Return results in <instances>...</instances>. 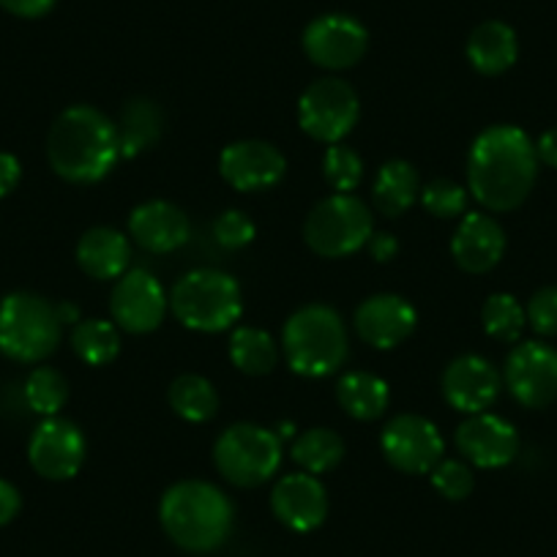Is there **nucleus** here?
Segmentation results:
<instances>
[{"mask_svg":"<svg viewBox=\"0 0 557 557\" xmlns=\"http://www.w3.org/2000/svg\"><path fill=\"white\" fill-rule=\"evenodd\" d=\"M539 175L535 143L511 123H497L475 137L468 157V184L475 200L492 213L522 206Z\"/></svg>","mask_w":557,"mask_h":557,"instance_id":"f257e3e1","label":"nucleus"},{"mask_svg":"<svg viewBox=\"0 0 557 557\" xmlns=\"http://www.w3.org/2000/svg\"><path fill=\"white\" fill-rule=\"evenodd\" d=\"M47 159L69 184H96L121 159L117 128L104 112L74 104L58 115L47 137Z\"/></svg>","mask_w":557,"mask_h":557,"instance_id":"f03ea898","label":"nucleus"},{"mask_svg":"<svg viewBox=\"0 0 557 557\" xmlns=\"http://www.w3.org/2000/svg\"><path fill=\"white\" fill-rule=\"evenodd\" d=\"M159 519L175 546L206 555L230 539L235 508L230 497L208 481H178L164 492Z\"/></svg>","mask_w":557,"mask_h":557,"instance_id":"7ed1b4c3","label":"nucleus"},{"mask_svg":"<svg viewBox=\"0 0 557 557\" xmlns=\"http://www.w3.org/2000/svg\"><path fill=\"white\" fill-rule=\"evenodd\" d=\"M282 347L293 372L304 377H325L345 363L347 329L331 307L309 304L285 323Z\"/></svg>","mask_w":557,"mask_h":557,"instance_id":"20e7f679","label":"nucleus"},{"mask_svg":"<svg viewBox=\"0 0 557 557\" xmlns=\"http://www.w3.org/2000/svg\"><path fill=\"white\" fill-rule=\"evenodd\" d=\"M170 309L186 329L219 334L238 323L244 298L233 276L213 268H200L175 282Z\"/></svg>","mask_w":557,"mask_h":557,"instance_id":"39448f33","label":"nucleus"},{"mask_svg":"<svg viewBox=\"0 0 557 557\" xmlns=\"http://www.w3.org/2000/svg\"><path fill=\"white\" fill-rule=\"evenodd\" d=\"M58 307L36 293H12L0 301V352L12 361L36 363L61 342Z\"/></svg>","mask_w":557,"mask_h":557,"instance_id":"423d86ee","label":"nucleus"},{"mask_svg":"<svg viewBox=\"0 0 557 557\" xmlns=\"http://www.w3.org/2000/svg\"><path fill=\"white\" fill-rule=\"evenodd\" d=\"M372 213L352 195H331L309 211L304 238L320 257H350L372 238Z\"/></svg>","mask_w":557,"mask_h":557,"instance_id":"0eeeda50","label":"nucleus"},{"mask_svg":"<svg viewBox=\"0 0 557 557\" xmlns=\"http://www.w3.org/2000/svg\"><path fill=\"white\" fill-rule=\"evenodd\" d=\"M216 470L235 486H260L276 475L282 465V441L257 424H235L219 435L213 446Z\"/></svg>","mask_w":557,"mask_h":557,"instance_id":"6e6552de","label":"nucleus"},{"mask_svg":"<svg viewBox=\"0 0 557 557\" xmlns=\"http://www.w3.org/2000/svg\"><path fill=\"white\" fill-rule=\"evenodd\" d=\"M358 96L345 79L325 77L309 85L298 101V121L301 128L318 143H339L358 123Z\"/></svg>","mask_w":557,"mask_h":557,"instance_id":"1a4fd4ad","label":"nucleus"},{"mask_svg":"<svg viewBox=\"0 0 557 557\" xmlns=\"http://www.w3.org/2000/svg\"><path fill=\"white\" fill-rule=\"evenodd\" d=\"M380 446H383L385 459L407 475L432 473V468L441 462L443 451H446V443H443L437 426L430 418L416 416V412L391 418L380 437Z\"/></svg>","mask_w":557,"mask_h":557,"instance_id":"9d476101","label":"nucleus"},{"mask_svg":"<svg viewBox=\"0 0 557 557\" xmlns=\"http://www.w3.org/2000/svg\"><path fill=\"white\" fill-rule=\"evenodd\" d=\"M506 385L513 399L530 410L557 399V350L544 342H522L506 361Z\"/></svg>","mask_w":557,"mask_h":557,"instance_id":"9b49d317","label":"nucleus"},{"mask_svg":"<svg viewBox=\"0 0 557 557\" xmlns=\"http://www.w3.org/2000/svg\"><path fill=\"white\" fill-rule=\"evenodd\" d=\"M369 45L367 28L347 14H323L304 30V52L314 66L339 69L356 66Z\"/></svg>","mask_w":557,"mask_h":557,"instance_id":"f8f14e48","label":"nucleus"},{"mask_svg":"<svg viewBox=\"0 0 557 557\" xmlns=\"http://www.w3.org/2000/svg\"><path fill=\"white\" fill-rule=\"evenodd\" d=\"M28 459L39 475L50 481H66L79 473L85 462V435L69 418H47L36 426L28 446Z\"/></svg>","mask_w":557,"mask_h":557,"instance_id":"ddd939ff","label":"nucleus"},{"mask_svg":"<svg viewBox=\"0 0 557 557\" xmlns=\"http://www.w3.org/2000/svg\"><path fill=\"white\" fill-rule=\"evenodd\" d=\"M115 323L128 334H151L168 314V296L148 271H128L117 278L110 296Z\"/></svg>","mask_w":557,"mask_h":557,"instance_id":"4468645a","label":"nucleus"},{"mask_svg":"<svg viewBox=\"0 0 557 557\" xmlns=\"http://www.w3.org/2000/svg\"><path fill=\"white\" fill-rule=\"evenodd\" d=\"M222 178L238 191H262L285 178L287 162L265 139H240L222 151Z\"/></svg>","mask_w":557,"mask_h":557,"instance_id":"2eb2a0df","label":"nucleus"},{"mask_svg":"<svg viewBox=\"0 0 557 557\" xmlns=\"http://www.w3.org/2000/svg\"><path fill=\"white\" fill-rule=\"evenodd\" d=\"M457 448L475 468H506L519 454V435L506 418L492 412H475L457 430Z\"/></svg>","mask_w":557,"mask_h":557,"instance_id":"dca6fc26","label":"nucleus"},{"mask_svg":"<svg viewBox=\"0 0 557 557\" xmlns=\"http://www.w3.org/2000/svg\"><path fill=\"white\" fill-rule=\"evenodd\" d=\"M273 517L296 533H312L329 517V492L312 473H290L271 492Z\"/></svg>","mask_w":557,"mask_h":557,"instance_id":"f3484780","label":"nucleus"},{"mask_svg":"<svg viewBox=\"0 0 557 557\" xmlns=\"http://www.w3.org/2000/svg\"><path fill=\"white\" fill-rule=\"evenodd\" d=\"M500 394V374L486 358L459 356L443 372V396L459 412H484Z\"/></svg>","mask_w":557,"mask_h":557,"instance_id":"a211bd4d","label":"nucleus"},{"mask_svg":"<svg viewBox=\"0 0 557 557\" xmlns=\"http://www.w3.org/2000/svg\"><path fill=\"white\" fill-rule=\"evenodd\" d=\"M416 309L401 296H372L356 309V331L367 345L391 350L416 331Z\"/></svg>","mask_w":557,"mask_h":557,"instance_id":"6ab92c4d","label":"nucleus"},{"mask_svg":"<svg viewBox=\"0 0 557 557\" xmlns=\"http://www.w3.org/2000/svg\"><path fill=\"white\" fill-rule=\"evenodd\" d=\"M128 233L146 251L168 255L189 240L191 224L189 216L173 202L151 200L134 208L128 216Z\"/></svg>","mask_w":557,"mask_h":557,"instance_id":"aec40b11","label":"nucleus"},{"mask_svg":"<svg viewBox=\"0 0 557 557\" xmlns=\"http://www.w3.org/2000/svg\"><path fill=\"white\" fill-rule=\"evenodd\" d=\"M506 233L490 213H465L451 240V255L462 271L486 273L503 260Z\"/></svg>","mask_w":557,"mask_h":557,"instance_id":"412c9836","label":"nucleus"},{"mask_svg":"<svg viewBox=\"0 0 557 557\" xmlns=\"http://www.w3.org/2000/svg\"><path fill=\"white\" fill-rule=\"evenodd\" d=\"M132 260V246L123 233L112 227H94L79 238L77 262L90 278H121Z\"/></svg>","mask_w":557,"mask_h":557,"instance_id":"4be33fe9","label":"nucleus"},{"mask_svg":"<svg viewBox=\"0 0 557 557\" xmlns=\"http://www.w3.org/2000/svg\"><path fill=\"white\" fill-rule=\"evenodd\" d=\"M519 58V41L513 28L506 23H490L479 25L468 39V61L484 77H497V74L508 72Z\"/></svg>","mask_w":557,"mask_h":557,"instance_id":"5701e85b","label":"nucleus"},{"mask_svg":"<svg viewBox=\"0 0 557 557\" xmlns=\"http://www.w3.org/2000/svg\"><path fill=\"white\" fill-rule=\"evenodd\" d=\"M117 128V148L121 157L134 159L143 151L153 148L162 134V112L151 99H132L121 110Z\"/></svg>","mask_w":557,"mask_h":557,"instance_id":"b1692460","label":"nucleus"},{"mask_svg":"<svg viewBox=\"0 0 557 557\" xmlns=\"http://www.w3.org/2000/svg\"><path fill=\"white\" fill-rule=\"evenodd\" d=\"M336 399L345 407L347 416L358 418V421H374L388 410L391 391L388 383L377 374L350 372L336 385Z\"/></svg>","mask_w":557,"mask_h":557,"instance_id":"393cba45","label":"nucleus"},{"mask_svg":"<svg viewBox=\"0 0 557 557\" xmlns=\"http://www.w3.org/2000/svg\"><path fill=\"white\" fill-rule=\"evenodd\" d=\"M418 195V173L410 162H385L372 186V200L385 216H401Z\"/></svg>","mask_w":557,"mask_h":557,"instance_id":"a878e982","label":"nucleus"},{"mask_svg":"<svg viewBox=\"0 0 557 557\" xmlns=\"http://www.w3.org/2000/svg\"><path fill=\"white\" fill-rule=\"evenodd\" d=\"M170 407L178 412L184 421L191 424H206L216 416L219 396L211 380L200 377V374H181L170 385Z\"/></svg>","mask_w":557,"mask_h":557,"instance_id":"bb28decb","label":"nucleus"},{"mask_svg":"<svg viewBox=\"0 0 557 557\" xmlns=\"http://www.w3.org/2000/svg\"><path fill=\"white\" fill-rule=\"evenodd\" d=\"M230 358L244 374H268L276 367V342L262 329H235L230 336Z\"/></svg>","mask_w":557,"mask_h":557,"instance_id":"cd10ccee","label":"nucleus"},{"mask_svg":"<svg viewBox=\"0 0 557 557\" xmlns=\"http://www.w3.org/2000/svg\"><path fill=\"white\" fill-rule=\"evenodd\" d=\"M293 459L304 473H329L345 459V441L334 430H309L293 443Z\"/></svg>","mask_w":557,"mask_h":557,"instance_id":"c85d7f7f","label":"nucleus"},{"mask_svg":"<svg viewBox=\"0 0 557 557\" xmlns=\"http://www.w3.org/2000/svg\"><path fill=\"white\" fill-rule=\"evenodd\" d=\"M72 347L85 363L104 367L121 352V334L107 320H79L72 331Z\"/></svg>","mask_w":557,"mask_h":557,"instance_id":"c756f323","label":"nucleus"},{"mask_svg":"<svg viewBox=\"0 0 557 557\" xmlns=\"http://www.w3.org/2000/svg\"><path fill=\"white\" fill-rule=\"evenodd\" d=\"M481 323L492 339L513 345L528 325V314L517 298L508 296V293H495V296L486 298L484 309H481Z\"/></svg>","mask_w":557,"mask_h":557,"instance_id":"7c9ffc66","label":"nucleus"},{"mask_svg":"<svg viewBox=\"0 0 557 557\" xmlns=\"http://www.w3.org/2000/svg\"><path fill=\"white\" fill-rule=\"evenodd\" d=\"M69 399V383L58 369L39 367L30 372L28 383H25V401L39 416H58Z\"/></svg>","mask_w":557,"mask_h":557,"instance_id":"2f4dec72","label":"nucleus"},{"mask_svg":"<svg viewBox=\"0 0 557 557\" xmlns=\"http://www.w3.org/2000/svg\"><path fill=\"white\" fill-rule=\"evenodd\" d=\"M323 175L336 195H350L363 181V162L352 148L334 143L323 157Z\"/></svg>","mask_w":557,"mask_h":557,"instance_id":"473e14b6","label":"nucleus"},{"mask_svg":"<svg viewBox=\"0 0 557 557\" xmlns=\"http://www.w3.org/2000/svg\"><path fill=\"white\" fill-rule=\"evenodd\" d=\"M421 202H424L426 213H432V216L454 219V216H462V213L468 211V191H465L459 184H454V181L437 178L424 186V191H421Z\"/></svg>","mask_w":557,"mask_h":557,"instance_id":"72a5a7b5","label":"nucleus"},{"mask_svg":"<svg viewBox=\"0 0 557 557\" xmlns=\"http://www.w3.org/2000/svg\"><path fill=\"white\" fill-rule=\"evenodd\" d=\"M432 484L441 492L446 500H465L473 492L475 479L473 470L465 462H457V459H441V462L432 468Z\"/></svg>","mask_w":557,"mask_h":557,"instance_id":"f704fd0d","label":"nucleus"},{"mask_svg":"<svg viewBox=\"0 0 557 557\" xmlns=\"http://www.w3.org/2000/svg\"><path fill=\"white\" fill-rule=\"evenodd\" d=\"M213 235H216V240L224 249H244V246H249L255 240L257 227L246 213L224 211L216 219V224H213Z\"/></svg>","mask_w":557,"mask_h":557,"instance_id":"c9c22d12","label":"nucleus"},{"mask_svg":"<svg viewBox=\"0 0 557 557\" xmlns=\"http://www.w3.org/2000/svg\"><path fill=\"white\" fill-rule=\"evenodd\" d=\"M524 314L535 334L557 336V287H541L539 293H533Z\"/></svg>","mask_w":557,"mask_h":557,"instance_id":"e433bc0d","label":"nucleus"},{"mask_svg":"<svg viewBox=\"0 0 557 557\" xmlns=\"http://www.w3.org/2000/svg\"><path fill=\"white\" fill-rule=\"evenodd\" d=\"M0 7L7 9V12L17 14V17L36 20V17H45L47 12H52L55 0H0Z\"/></svg>","mask_w":557,"mask_h":557,"instance_id":"4c0bfd02","label":"nucleus"},{"mask_svg":"<svg viewBox=\"0 0 557 557\" xmlns=\"http://www.w3.org/2000/svg\"><path fill=\"white\" fill-rule=\"evenodd\" d=\"M20 506H23V500H20L17 486L0 479V528H3V524H9L14 517H17Z\"/></svg>","mask_w":557,"mask_h":557,"instance_id":"58836bf2","label":"nucleus"},{"mask_svg":"<svg viewBox=\"0 0 557 557\" xmlns=\"http://www.w3.org/2000/svg\"><path fill=\"white\" fill-rule=\"evenodd\" d=\"M20 175H23V168H20L17 157L0 153V197H7L9 191H14V186L20 184Z\"/></svg>","mask_w":557,"mask_h":557,"instance_id":"ea45409f","label":"nucleus"},{"mask_svg":"<svg viewBox=\"0 0 557 557\" xmlns=\"http://www.w3.org/2000/svg\"><path fill=\"white\" fill-rule=\"evenodd\" d=\"M369 251H372V257L377 262H388L394 260L396 251H399V240L388 233H372V238H369Z\"/></svg>","mask_w":557,"mask_h":557,"instance_id":"a19ab883","label":"nucleus"},{"mask_svg":"<svg viewBox=\"0 0 557 557\" xmlns=\"http://www.w3.org/2000/svg\"><path fill=\"white\" fill-rule=\"evenodd\" d=\"M535 157H539L541 164L557 170V126L541 134L539 143H535Z\"/></svg>","mask_w":557,"mask_h":557,"instance_id":"79ce46f5","label":"nucleus"},{"mask_svg":"<svg viewBox=\"0 0 557 557\" xmlns=\"http://www.w3.org/2000/svg\"><path fill=\"white\" fill-rule=\"evenodd\" d=\"M58 318H61V323H79V309L74 307V304H61L58 307Z\"/></svg>","mask_w":557,"mask_h":557,"instance_id":"37998d69","label":"nucleus"},{"mask_svg":"<svg viewBox=\"0 0 557 557\" xmlns=\"http://www.w3.org/2000/svg\"><path fill=\"white\" fill-rule=\"evenodd\" d=\"M293 435V426L290 424H282V437H290Z\"/></svg>","mask_w":557,"mask_h":557,"instance_id":"c03bdc74","label":"nucleus"}]
</instances>
